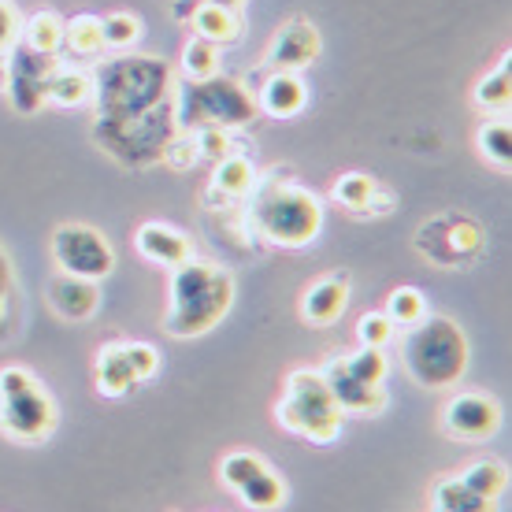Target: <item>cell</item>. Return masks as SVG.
<instances>
[{
  "label": "cell",
  "mask_w": 512,
  "mask_h": 512,
  "mask_svg": "<svg viewBox=\"0 0 512 512\" xmlns=\"http://www.w3.org/2000/svg\"><path fill=\"white\" fill-rule=\"evenodd\" d=\"M242 223L253 242L271 249H308L323 231V201L286 167L256 171V186L245 197Z\"/></svg>",
  "instance_id": "6da1fadb"
},
{
  "label": "cell",
  "mask_w": 512,
  "mask_h": 512,
  "mask_svg": "<svg viewBox=\"0 0 512 512\" xmlns=\"http://www.w3.org/2000/svg\"><path fill=\"white\" fill-rule=\"evenodd\" d=\"M190 26H193V38L208 41L216 49H234L245 38L242 12H227V8H216V4H201L197 15L190 19Z\"/></svg>",
  "instance_id": "603a6c76"
},
{
  "label": "cell",
  "mask_w": 512,
  "mask_h": 512,
  "mask_svg": "<svg viewBox=\"0 0 512 512\" xmlns=\"http://www.w3.org/2000/svg\"><path fill=\"white\" fill-rule=\"evenodd\" d=\"M60 52L67 56V64H90V60H101L104 52V30H101V15L82 12L64 19V45Z\"/></svg>",
  "instance_id": "7402d4cb"
},
{
  "label": "cell",
  "mask_w": 512,
  "mask_h": 512,
  "mask_svg": "<svg viewBox=\"0 0 512 512\" xmlns=\"http://www.w3.org/2000/svg\"><path fill=\"white\" fill-rule=\"evenodd\" d=\"M342 368H346L353 379H360V383L368 386H386V375H390V360H386L383 349H368L360 346L353 349V353H342V357H334Z\"/></svg>",
  "instance_id": "836d02e7"
},
{
  "label": "cell",
  "mask_w": 512,
  "mask_h": 512,
  "mask_svg": "<svg viewBox=\"0 0 512 512\" xmlns=\"http://www.w3.org/2000/svg\"><path fill=\"white\" fill-rule=\"evenodd\" d=\"M60 64V56H38V52L15 45L4 56V90L8 104L19 116H38L49 108V78Z\"/></svg>",
  "instance_id": "8fae6325"
},
{
  "label": "cell",
  "mask_w": 512,
  "mask_h": 512,
  "mask_svg": "<svg viewBox=\"0 0 512 512\" xmlns=\"http://www.w3.org/2000/svg\"><path fill=\"white\" fill-rule=\"evenodd\" d=\"M93 75V119H130L156 108L175 93V71L149 52H116L97 60Z\"/></svg>",
  "instance_id": "3957f363"
},
{
  "label": "cell",
  "mask_w": 512,
  "mask_h": 512,
  "mask_svg": "<svg viewBox=\"0 0 512 512\" xmlns=\"http://www.w3.org/2000/svg\"><path fill=\"white\" fill-rule=\"evenodd\" d=\"M160 164L171 167V171H179V175H186V171H193V167L201 164V156H197V141H193L190 130H179L175 138L167 141L164 160H160Z\"/></svg>",
  "instance_id": "f35d334b"
},
{
  "label": "cell",
  "mask_w": 512,
  "mask_h": 512,
  "mask_svg": "<svg viewBox=\"0 0 512 512\" xmlns=\"http://www.w3.org/2000/svg\"><path fill=\"white\" fill-rule=\"evenodd\" d=\"M0 90H4V56H0Z\"/></svg>",
  "instance_id": "ee69618b"
},
{
  "label": "cell",
  "mask_w": 512,
  "mask_h": 512,
  "mask_svg": "<svg viewBox=\"0 0 512 512\" xmlns=\"http://www.w3.org/2000/svg\"><path fill=\"white\" fill-rule=\"evenodd\" d=\"M256 112L275 123H290L308 108V82L294 71H268L253 93Z\"/></svg>",
  "instance_id": "2e32d148"
},
{
  "label": "cell",
  "mask_w": 512,
  "mask_h": 512,
  "mask_svg": "<svg viewBox=\"0 0 512 512\" xmlns=\"http://www.w3.org/2000/svg\"><path fill=\"white\" fill-rule=\"evenodd\" d=\"M501 405L498 397L479 394V390H464L453 394L442 409V435L453 442H487L501 431Z\"/></svg>",
  "instance_id": "4fadbf2b"
},
{
  "label": "cell",
  "mask_w": 512,
  "mask_h": 512,
  "mask_svg": "<svg viewBox=\"0 0 512 512\" xmlns=\"http://www.w3.org/2000/svg\"><path fill=\"white\" fill-rule=\"evenodd\" d=\"M475 149L483 156V164L509 175L512 171V123L509 116H487L475 130Z\"/></svg>",
  "instance_id": "4316f807"
},
{
  "label": "cell",
  "mask_w": 512,
  "mask_h": 512,
  "mask_svg": "<svg viewBox=\"0 0 512 512\" xmlns=\"http://www.w3.org/2000/svg\"><path fill=\"white\" fill-rule=\"evenodd\" d=\"M93 101V75L86 64L60 60L49 78V104L52 108H86Z\"/></svg>",
  "instance_id": "cb8c5ba5"
},
{
  "label": "cell",
  "mask_w": 512,
  "mask_h": 512,
  "mask_svg": "<svg viewBox=\"0 0 512 512\" xmlns=\"http://www.w3.org/2000/svg\"><path fill=\"white\" fill-rule=\"evenodd\" d=\"M134 249H138L141 260H149L156 268H179L182 260L193 256L190 234L175 227V223H164V219H145L134 231Z\"/></svg>",
  "instance_id": "ac0fdd59"
},
{
  "label": "cell",
  "mask_w": 512,
  "mask_h": 512,
  "mask_svg": "<svg viewBox=\"0 0 512 512\" xmlns=\"http://www.w3.org/2000/svg\"><path fill=\"white\" fill-rule=\"evenodd\" d=\"M205 4H216V8H227V12H242L249 0H205Z\"/></svg>",
  "instance_id": "7bdbcfd3"
},
{
  "label": "cell",
  "mask_w": 512,
  "mask_h": 512,
  "mask_svg": "<svg viewBox=\"0 0 512 512\" xmlns=\"http://www.w3.org/2000/svg\"><path fill=\"white\" fill-rule=\"evenodd\" d=\"M331 201L342 212L357 219H372V216H390L397 208V193L390 186L368 175V171H342L331 186Z\"/></svg>",
  "instance_id": "9a60e30c"
},
{
  "label": "cell",
  "mask_w": 512,
  "mask_h": 512,
  "mask_svg": "<svg viewBox=\"0 0 512 512\" xmlns=\"http://www.w3.org/2000/svg\"><path fill=\"white\" fill-rule=\"evenodd\" d=\"M323 56V34L320 26L305 19V15H290L279 30L271 34L268 49H264V67L268 71H294L305 75L308 67Z\"/></svg>",
  "instance_id": "7c38bea8"
},
{
  "label": "cell",
  "mask_w": 512,
  "mask_h": 512,
  "mask_svg": "<svg viewBox=\"0 0 512 512\" xmlns=\"http://www.w3.org/2000/svg\"><path fill=\"white\" fill-rule=\"evenodd\" d=\"M19 45L38 56H60L64 45V19L52 12V8H38L19 23Z\"/></svg>",
  "instance_id": "484cf974"
},
{
  "label": "cell",
  "mask_w": 512,
  "mask_h": 512,
  "mask_svg": "<svg viewBox=\"0 0 512 512\" xmlns=\"http://www.w3.org/2000/svg\"><path fill=\"white\" fill-rule=\"evenodd\" d=\"M49 308L64 323H86L97 316L101 308V290L90 279H75V275H56L49 282Z\"/></svg>",
  "instance_id": "ffe728a7"
},
{
  "label": "cell",
  "mask_w": 512,
  "mask_h": 512,
  "mask_svg": "<svg viewBox=\"0 0 512 512\" xmlns=\"http://www.w3.org/2000/svg\"><path fill=\"white\" fill-rule=\"evenodd\" d=\"M49 256L60 275L101 282L116 271V249L90 223H60L49 238Z\"/></svg>",
  "instance_id": "30bf717a"
},
{
  "label": "cell",
  "mask_w": 512,
  "mask_h": 512,
  "mask_svg": "<svg viewBox=\"0 0 512 512\" xmlns=\"http://www.w3.org/2000/svg\"><path fill=\"white\" fill-rule=\"evenodd\" d=\"M472 364V342L457 320L423 316L401 338V368L420 390H449L457 386Z\"/></svg>",
  "instance_id": "277c9868"
},
{
  "label": "cell",
  "mask_w": 512,
  "mask_h": 512,
  "mask_svg": "<svg viewBox=\"0 0 512 512\" xmlns=\"http://www.w3.org/2000/svg\"><path fill=\"white\" fill-rule=\"evenodd\" d=\"M383 312L397 331H409V327H416V323L427 316V294H423L420 286H397V290H390V297H386Z\"/></svg>",
  "instance_id": "d6a6232c"
},
{
  "label": "cell",
  "mask_w": 512,
  "mask_h": 512,
  "mask_svg": "<svg viewBox=\"0 0 512 512\" xmlns=\"http://www.w3.org/2000/svg\"><path fill=\"white\" fill-rule=\"evenodd\" d=\"M238 498H242L245 509H253V512H271V509H279L282 501H286V483L279 479V472L271 468V464H264L260 472L245 483V487L234 490Z\"/></svg>",
  "instance_id": "f546056e"
},
{
  "label": "cell",
  "mask_w": 512,
  "mask_h": 512,
  "mask_svg": "<svg viewBox=\"0 0 512 512\" xmlns=\"http://www.w3.org/2000/svg\"><path fill=\"white\" fill-rule=\"evenodd\" d=\"M93 386H97V394L108 397V401H119V397H127L138 379L130 372V360H127V349H123V338H112V342H104L97 349V357H93Z\"/></svg>",
  "instance_id": "44dd1931"
},
{
  "label": "cell",
  "mask_w": 512,
  "mask_h": 512,
  "mask_svg": "<svg viewBox=\"0 0 512 512\" xmlns=\"http://www.w3.org/2000/svg\"><path fill=\"white\" fill-rule=\"evenodd\" d=\"M412 249L442 271H464L487 253V227L461 208H446L427 216L412 234Z\"/></svg>",
  "instance_id": "9c48e42d"
},
{
  "label": "cell",
  "mask_w": 512,
  "mask_h": 512,
  "mask_svg": "<svg viewBox=\"0 0 512 512\" xmlns=\"http://www.w3.org/2000/svg\"><path fill=\"white\" fill-rule=\"evenodd\" d=\"M201 4H205V0H171V19L190 26V19L197 15V8H201Z\"/></svg>",
  "instance_id": "b9f144b4"
},
{
  "label": "cell",
  "mask_w": 512,
  "mask_h": 512,
  "mask_svg": "<svg viewBox=\"0 0 512 512\" xmlns=\"http://www.w3.org/2000/svg\"><path fill=\"white\" fill-rule=\"evenodd\" d=\"M223 75V49L208 45L201 38H190L182 45L179 56V78L182 82H208V78Z\"/></svg>",
  "instance_id": "f1b7e54d"
},
{
  "label": "cell",
  "mask_w": 512,
  "mask_h": 512,
  "mask_svg": "<svg viewBox=\"0 0 512 512\" xmlns=\"http://www.w3.org/2000/svg\"><path fill=\"white\" fill-rule=\"evenodd\" d=\"M431 512H438V509H431Z\"/></svg>",
  "instance_id": "f6af8a7d"
},
{
  "label": "cell",
  "mask_w": 512,
  "mask_h": 512,
  "mask_svg": "<svg viewBox=\"0 0 512 512\" xmlns=\"http://www.w3.org/2000/svg\"><path fill=\"white\" fill-rule=\"evenodd\" d=\"M264 464L268 461H264L260 453H253V449H234V453H227V457L219 461V483L238 490V487H245Z\"/></svg>",
  "instance_id": "e575fe53"
},
{
  "label": "cell",
  "mask_w": 512,
  "mask_h": 512,
  "mask_svg": "<svg viewBox=\"0 0 512 512\" xmlns=\"http://www.w3.org/2000/svg\"><path fill=\"white\" fill-rule=\"evenodd\" d=\"M472 101H475V108H479V112H487V116H509L512 112V60H509V52L501 56L498 64L490 67L487 75L475 82Z\"/></svg>",
  "instance_id": "d4e9b609"
},
{
  "label": "cell",
  "mask_w": 512,
  "mask_h": 512,
  "mask_svg": "<svg viewBox=\"0 0 512 512\" xmlns=\"http://www.w3.org/2000/svg\"><path fill=\"white\" fill-rule=\"evenodd\" d=\"M234 271L208 256H190L167 275V308L164 331L171 338H201L216 331L234 308Z\"/></svg>",
  "instance_id": "7a4b0ae2"
},
{
  "label": "cell",
  "mask_w": 512,
  "mask_h": 512,
  "mask_svg": "<svg viewBox=\"0 0 512 512\" xmlns=\"http://www.w3.org/2000/svg\"><path fill=\"white\" fill-rule=\"evenodd\" d=\"M12 297H15V271H12V256L0 245V327L12 316Z\"/></svg>",
  "instance_id": "ab89813d"
},
{
  "label": "cell",
  "mask_w": 512,
  "mask_h": 512,
  "mask_svg": "<svg viewBox=\"0 0 512 512\" xmlns=\"http://www.w3.org/2000/svg\"><path fill=\"white\" fill-rule=\"evenodd\" d=\"M256 186V164L245 149H234L231 156H223L219 164H212V179H208L201 201L208 212H234L245 205V197Z\"/></svg>",
  "instance_id": "5bb4252c"
},
{
  "label": "cell",
  "mask_w": 512,
  "mask_h": 512,
  "mask_svg": "<svg viewBox=\"0 0 512 512\" xmlns=\"http://www.w3.org/2000/svg\"><path fill=\"white\" fill-rule=\"evenodd\" d=\"M19 12H15V4L8 0H0V56H8V52L19 45Z\"/></svg>",
  "instance_id": "60d3db41"
},
{
  "label": "cell",
  "mask_w": 512,
  "mask_h": 512,
  "mask_svg": "<svg viewBox=\"0 0 512 512\" xmlns=\"http://www.w3.org/2000/svg\"><path fill=\"white\" fill-rule=\"evenodd\" d=\"M175 119H179V130L223 127L238 134V130L253 127L260 112H256L253 90H245L231 75H216L208 82L175 78Z\"/></svg>",
  "instance_id": "8992f818"
},
{
  "label": "cell",
  "mask_w": 512,
  "mask_h": 512,
  "mask_svg": "<svg viewBox=\"0 0 512 512\" xmlns=\"http://www.w3.org/2000/svg\"><path fill=\"white\" fill-rule=\"evenodd\" d=\"M104 49L112 52H134L145 38V19L138 12H108L101 15Z\"/></svg>",
  "instance_id": "1f68e13d"
},
{
  "label": "cell",
  "mask_w": 512,
  "mask_h": 512,
  "mask_svg": "<svg viewBox=\"0 0 512 512\" xmlns=\"http://www.w3.org/2000/svg\"><path fill=\"white\" fill-rule=\"evenodd\" d=\"M349 294H353V279L346 268L320 275L316 282H308L305 294H301V320L308 327H331L346 316Z\"/></svg>",
  "instance_id": "e0dca14e"
},
{
  "label": "cell",
  "mask_w": 512,
  "mask_h": 512,
  "mask_svg": "<svg viewBox=\"0 0 512 512\" xmlns=\"http://www.w3.org/2000/svg\"><path fill=\"white\" fill-rule=\"evenodd\" d=\"M193 141H197V156H201V164H219L223 156H231L234 149H242L238 141H234V130H223V127H197L190 130Z\"/></svg>",
  "instance_id": "d590c367"
},
{
  "label": "cell",
  "mask_w": 512,
  "mask_h": 512,
  "mask_svg": "<svg viewBox=\"0 0 512 512\" xmlns=\"http://www.w3.org/2000/svg\"><path fill=\"white\" fill-rule=\"evenodd\" d=\"M179 134L175 119V93L160 101L156 108L130 119H93L90 138L104 156H112L116 164L138 171V167H156L164 160L167 141Z\"/></svg>",
  "instance_id": "5b68a950"
},
{
  "label": "cell",
  "mask_w": 512,
  "mask_h": 512,
  "mask_svg": "<svg viewBox=\"0 0 512 512\" xmlns=\"http://www.w3.org/2000/svg\"><path fill=\"white\" fill-rule=\"evenodd\" d=\"M60 427L56 397L23 364L0 368V435L19 446H38Z\"/></svg>",
  "instance_id": "ba28073f"
},
{
  "label": "cell",
  "mask_w": 512,
  "mask_h": 512,
  "mask_svg": "<svg viewBox=\"0 0 512 512\" xmlns=\"http://www.w3.org/2000/svg\"><path fill=\"white\" fill-rule=\"evenodd\" d=\"M275 420L282 431L305 438L312 446H331L342 435V409L334 405L327 379L320 368H294L282 383V397L275 405Z\"/></svg>",
  "instance_id": "52a82bcc"
},
{
  "label": "cell",
  "mask_w": 512,
  "mask_h": 512,
  "mask_svg": "<svg viewBox=\"0 0 512 512\" xmlns=\"http://www.w3.org/2000/svg\"><path fill=\"white\" fill-rule=\"evenodd\" d=\"M431 509H438V512H494L498 505L475 498L457 475H446V479H438L435 487H431Z\"/></svg>",
  "instance_id": "4dcf8cb0"
},
{
  "label": "cell",
  "mask_w": 512,
  "mask_h": 512,
  "mask_svg": "<svg viewBox=\"0 0 512 512\" xmlns=\"http://www.w3.org/2000/svg\"><path fill=\"white\" fill-rule=\"evenodd\" d=\"M397 338V327L386 320L383 308H372L357 320V342L368 349H386Z\"/></svg>",
  "instance_id": "8d00e7d4"
},
{
  "label": "cell",
  "mask_w": 512,
  "mask_h": 512,
  "mask_svg": "<svg viewBox=\"0 0 512 512\" xmlns=\"http://www.w3.org/2000/svg\"><path fill=\"white\" fill-rule=\"evenodd\" d=\"M123 349H127L130 372H134L138 386L160 375V349H156L153 342H134V338H123Z\"/></svg>",
  "instance_id": "74e56055"
},
{
  "label": "cell",
  "mask_w": 512,
  "mask_h": 512,
  "mask_svg": "<svg viewBox=\"0 0 512 512\" xmlns=\"http://www.w3.org/2000/svg\"><path fill=\"white\" fill-rule=\"evenodd\" d=\"M323 379H327V390H331L334 405L342 409V416H383L390 397H386V386H368L353 379V375L331 360L327 368H320Z\"/></svg>",
  "instance_id": "d6986e66"
},
{
  "label": "cell",
  "mask_w": 512,
  "mask_h": 512,
  "mask_svg": "<svg viewBox=\"0 0 512 512\" xmlns=\"http://www.w3.org/2000/svg\"><path fill=\"white\" fill-rule=\"evenodd\" d=\"M464 487L472 490L475 498H483V501H490V505H498L501 501V494L509 490V468L501 461H494V457H483V461H472L468 468H464L461 475Z\"/></svg>",
  "instance_id": "83f0119b"
}]
</instances>
